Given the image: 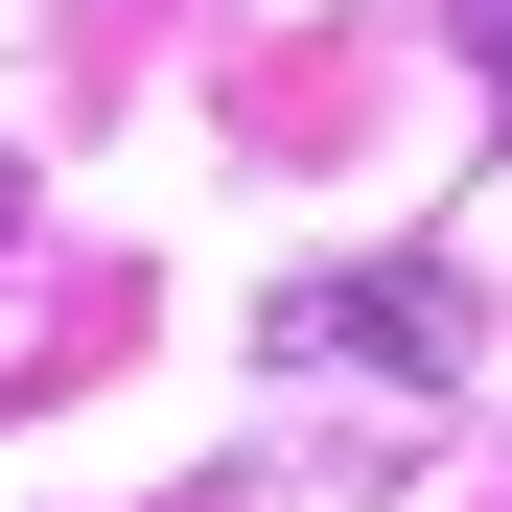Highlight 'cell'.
<instances>
[{"label": "cell", "instance_id": "cell-1", "mask_svg": "<svg viewBox=\"0 0 512 512\" xmlns=\"http://www.w3.org/2000/svg\"><path fill=\"white\" fill-rule=\"evenodd\" d=\"M256 350H280V373H466V303L443 280H280Z\"/></svg>", "mask_w": 512, "mask_h": 512}, {"label": "cell", "instance_id": "cell-2", "mask_svg": "<svg viewBox=\"0 0 512 512\" xmlns=\"http://www.w3.org/2000/svg\"><path fill=\"white\" fill-rule=\"evenodd\" d=\"M466 47H489V117H512V0H466Z\"/></svg>", "mask_w": 512, "mask_h": 512}, {"label": "cell", "instance_id": "cell-3", "mask_svg": "<svg viewBox=\"0 0 512 512\" xmlns=\"http://www.w3.org/2000/svg\"><path fill=\"white\" fill-rule=\"evenodd\" d=\"M0 233H24V163H0Z\"/></svg>", "mask_w": 512, "mask_h": 512}]
</instances>
